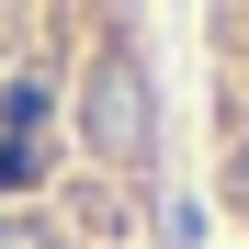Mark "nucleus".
<instances>
[{"mask_svg": "<svg viewBox=\"0 0 249 249\" xmlns=\"http://www.w3.org/2000/svg\"><path fill=\"white\" fill-rule=\"evenodd\" d=\"M170 215V79L147 0H0V249H147Z\"/></svg>", "mask_w": 249, "mask_h": 249, "instance_id": "f257e3e1", "label": "nucleus"}, {"mask_svg": "<svg viewBox=\"0 0 249 249\" xmlns=\"http://www.w3.org/2000/svg\"><path fill=\"white\" fill-rule=\"evenodd\" d=\"M204 170L249 238V0H204Z\"/></svg>", "mask_w": 249, "mask_h": 249, "instance_id": "f03ea898", "label": "nucleus"}]
</instances>
